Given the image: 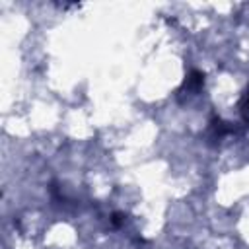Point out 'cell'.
Listing matches in <instances>:
<instances>
[{
	"label": "cell",
	"instance_id": "cell-2",
	"mask_svg": "<svg viewBox=\"0 0 249 249\" xmlns=\"http://www.w3.org/2000/svg\"><path fill=\"white\" fill-rule=\"evenodd\" d=\"M243 109L245 111H249V89L245 91V95H243Z\"/></svg>",
	"mask_w": 249,
	"mask_h": 249
},
{
	"label": "cell",
	"instance_id": "cell-1",
	"mask_svg": "<svg viewBox=\"0 0 249 249\" xmlns=\"http://www.w3.org/2000/svg\"><path fill=\"white\" fill-rule=\"evenodd\" d=\"M202 84H204V74L198 70H193L189 74V78L185 80V88H189V89H198Z\"/></svg>",
	"mask_w": 249,
	"mask_h": 249
}]
</instances>
